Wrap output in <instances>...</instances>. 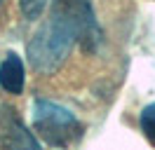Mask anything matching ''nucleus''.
<instances>
[{"label": "nucleus", "mask_w": 155, "mask_h": 150, "mask_svg": "<svg viewBox=\"0 0 155 150\" xmlns=\"http://www.w3.org/2000/svg\"><path fill=\"white\" fill-rule=\"evenodd\" d=\"M0 2H2V0H0Z\"/></svg>", "instance_id": "0eeeda50"}, {"label": "nucleus", "mask_w": 155, "mask_h": 150, "mask_svg": "<svg viewBox=\"0 0 155 150\" xmlns=\"http://www.w3.org/2000/svg\"><path fill=\"white\" fill-rule=\"evenodd\" d=\"M0 148L2 150H42L38 139L24 127L19 115H14L10 108L0 110Z\"/></svg>", "instance_id": "7ed1b4c3"}, {"label": "nucleus", "mask_w": 155, "mask_h": 150, "mask_svg": "<svg viewBox=\"0 0 155 150\" xmlns=\"http://www.w3.org/2000/svg\"><path fill=\"white\" fill-rule=\"evenodd\" d=\"M139 124H141V131L155 143V103H148L143 110H141V115H139Z\"/></svg>", "instance_id": "39448f33"}, {"label": "nucleus", "mask_w": 155, "mask_h": 150, "mask_svg": "<svg viewBox=\"0 0 155 150\" xmlns=\"http://www.w3.org/2000/svg\"><path fill=\"white\" fill-rule=\"evenodd\" d=\"M33 129L45 143L61 150L75 145L85 131L80 120L68 108L47 99H38L33 103Z\"/></svg>", "instance_id": "f03ea898"}, {"label": "nucleus", "mask_w": 155, "mask_h": 150, "mask_svg": "<svg viewBox=\"0 0 155 150\" xmlns=\"http://www.w3.org/2000/svg\"><path fill=\"white\" fill-rule=\"evenodd\" d=\"M24 64L14 52L2 59L0 64V87L7 94H21L24 92Z\"/></svg>", "instance_id": "20e7f679"}, {"label": "nucleus", "mask_w": 155, "mask_h": 150, "mask_svg": "<svg viewBox=\"0 0 155 150\" xmlns=\"http://www.w3.org/2000/svg\"><path fill=\"white\" fill-rule=\"evenodd\" d=\"M101 38L92 0H52L47 19L31 35L26 52L33 70L52 75L75 45L92 54L101 45Z\"/></svg>", "instance_id": "f257e3e1"}, {"label": "nucleus", "mask_w": 155, "mask_h": 150, "mask_svg": "<svg viewBox=\"0 0 155 150\" xmlns=\"http://www.w3.org/2000/svg\"><path fill=\"white\" fill-rule=\"evenodd\" d=\"M47 2H49V0H19V7H21V12H24V17H26V19L35 21V19L45 12Z\"/></svg>", "instance_id": "423d86ee"}]
</instances>
